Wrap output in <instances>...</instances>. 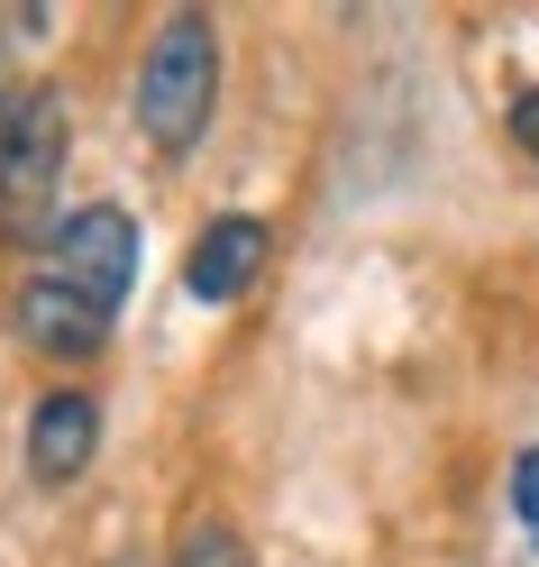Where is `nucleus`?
<instances>
[{
  "instance_id": "f03ea898",
  "label": "nucleus",
  "mask_w": 539,
  "mask_h": 567,
  "mask_svg": "<svg viewBox=\"0 0 539 567\" xmlns=\"http://www.w3.org/2000/svg\"><path fill=\"white\" fill-rule=\"evenodd\" d=\"M64 92L55 83H28L10 92V111H0V229L10 238H55L46 210H55V174H64Z\"/></svg>"
},
{
  "instance_id": "39448f33",
  "label": "nucleus",
  "mask_w": 539,
  "mask_h": 567,
  "mask_svg": "<svg viewBox=\"0 0 539 567\" xmlns=\"http://www.w3.org/2000/svg\"><path fill=\"white\" fill-rule=\"evenodd\" d=\"M92 449H101V412H92V394L55 384V394L28 412V476H38V485H74V476L92 467Z\"/></svg>"
},
{
  "instance_id": "7ed1b4c3",
  "label": "nucleus",
  "mask_w": 539,
  "mask_h": 567,
  "mask_svg": "<svg viewBox=\"0 0 539 567\" xmlns=\"http://www.w3.org/2000/svg\"><path fill=\"white\" fill-rule=\"evenodd\" d=\"M46 275L64 284V293H83L101 321L128 302V284H137V220L111 202H92V210H64L55 238H46Z\"/></svg>"
},
{
  "instance_id": "1a4fd4ad",
  "label": "nucleus",
  "mask_w": 539,
  "mask_h": 567,
  "mask_svg": "<svg viewBox=\"0 0 539 567\" xmlns=\"http://www.w3.org/2000/svg\"><path fill=\"white\" fill-rule=\"evenodd\" d=\"M512 137H521V156L539 165V83H530V92L512 101Z\"/></svg>"
},
{
  "instance_id": "0eeeda50",
  "label": "nucleus",
  "mask_w": 539,
  "mask_h": 567,
  "mask_svg": "<svg viewBox=\"0 0 539 567\" xmlns=\"http://www.w3.org/2000/svg\"><path fill=\"white\" fill-rule=\"evenodd\" d=\"M165 567H247V540L229 522H184V540H174Z\"/></svg>"
},
{
  "instance_id": "6e6552de",
  "label": "nucleus",
  "mask_w": 539,
  "mask_h": 567,
  "mask_svg": "<svg viewBox=\"0 0 539 567\" xmlns=\"http://www.w3.org/2000/svg\"><path fill=\"white\" fill-rule=\"evenodd\" d=\"M512 513H521V530L539 540V449H521V467H512Z\"/></svg>"
},
{
  "instance_id": "f257e3e1",
  "label": "nucleus",
  "mask_w": 539,
  "mask_h": 567,
  "mask_svg": "<svg viewBox=\"0 0 539 567\" xmlns=\"http://www.w3.org/2000/svg\"><path fill=\"white\" fill-rule=\"evenodd\" d=\"M210 101H220V28H210V10H174L156 28L147 64H137V128H147V147L193 156V137L210 128Z\"/></svg>"
},
{
  "instance_id": "20e7f679",
  "label": "nucleus",
  "mask_w": 539,
  "mask_h": 567,
  "mask_svg": "<svg viewBox=\"0 0 539 567\" xmlns=\"http://www.w3.org/2000/svg\"><path fill=\"white\" fill-rule=\"evenodd\" d=\"M19 339L38 348L46 367H83V358H101V339H111V321H101V311L83 302V293H64L55 275H28L19 284Z\"/></svg>"
},
{
  "instance_id": "423d86ee",
  "label": "nucleus",
  "mask_w": 539,
  "mask_h": 567,
  "mask_svg": "<svg viewBox=\"0 0 539 567\" xmlns=\"http://www.w3.org/2000/svg\"><path fill=\"white\" fill-rule=\"evenodd\" d=\"M257 266H266V220L229 210V220H210V229L193 238V266H184V284H193L201 302H238L247 284H257Z\"/></svg>"
}]
</instances>
